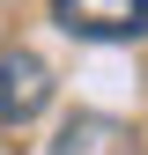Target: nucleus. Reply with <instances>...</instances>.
<instances>
[{"instance_id":"nucleus-1","label":"nucleus","mask_w":148,"mask_h":155,"mask_svg":"<svg viewBox=\"0 0 148 155\" xmlns=\"http://www.w3.org/2000/svg\"><path fill=\"white\" fill-rule=\"evenodd\" d=\"M52 22L89 45H133L148 37V0H52Z\"/></svg>"},{"instance_id":"nucleus-2","label":"nucleus","mask_w":148,"mask_h":155,"mask_svg":"<svg viewBox=\"0 0 148 155\" xmlns=\"http://www.w3.org/2000/svg\"><path fill=\"white\" fill-rule=\"evenodd\" d=\"M45 104H52V67L30 45H8L0 52V126H30Z\"/></svg>"},{"instance_id":"nucleus-3","label":"nucleus","mask_w":148,"mask_h":155,"mask_svg":"<svg viewBox=\"0 0 148 155\" xmlns=\"http://www.w3.org/2000/svg\"><path fill=\"white\" fill-rule=\"evenodd\" d=\"M52 155H141L133 133L119 118H104V111H74V118L52 133Z\"/></svg>"}]
</instances>
